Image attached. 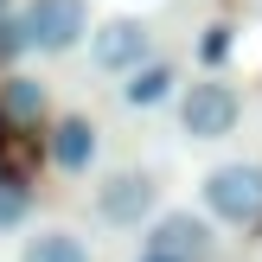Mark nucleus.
I'll use <instances>...</instances> for the list:
<instances>
[{
    "instance_id": "9d476101",
    "label": "nucleus",
    "mask_w": 262,
    "mask_h": 262,
    "mask_svg": "<svg viewBox=\"0 0 262 262\" xmlns=\"http://www.w3.org/2000/svg\"><path fill=\"white\" fill-rule=\"evenodd\" d=\"M38 109H45V90L26 83V77H13V83H7V115H13V122H32Z\"/></svg>"
},
{
    "instance_id": "ddd939ff",
    "label": "nucleus",
    "mask_w": 262,
    "mask_h": 262,
    "mask_svg": "<svg viewBox=\"0 0 262 262\" xmlns=\"http://www.w3.org/2000/svg\"><path fill=\"white\" fill-rule=\"evenodd\" d=\"M141 262H173V256H141Z\"/></svg>"
},
{
    "instance_id": "7ed1b4c3",
    "label": "nucleus",
    "mask_w": 262,
    "mask_h": 262,
    "mask_svg": "<svg viewBox=\"0 0 262 262\" xmlns=\"http://www.w3.org/2000/svg\"><path fill=\"white\" fill-rule=\"evenodd\" d=\"M26 45H38V51H71L77 38H83V26H90V7L83 0H26Z\"/></svg>"
},
{
    "instance_id": "6e6552de",
    "label": "nucleus",
    "mask_w": 262,
    "mask_h": 262,
    "mask_svg": "<svg viewBox=\"0 0 262 262\" xmlns=\"http://www.w3.org/2000/svg\"><path fill=\"white\" fill-rule=\"evenodd\" d=\"M166 90H173V64H141V71H128L122 102H128V109H154Z\"/></svg>"
},
{
    "instance_id": "39448f33",
    "label": "nucleus",
    "mask_w": 262,
    "mask_h": 262,
    "mask_svg": "<svg viewBox=\"0 0 262 262\" xmlns=\"http://www.w3.org/2000/svg\"><path fill=\"white\" fill-rule=\"evenodd\" d=\"M211 250V224L192 211H160L147 230V256H173V262H199Z\"/></svg>"
},
{
    "instance_id": "f03ea898",
    "label": "nucleus",
    "mask_w": 262,
    "mask_h": 262,
    "mask_svg": "<svg viewBox=\"0 0 262 262\" xmlns=\"http://www.w3.org/2000/svg\"><path fill=\"white\" fill-rule=\"evenodd\" d=\"M179 128L192 141H224L237 128V90L217 83V77H199V83L179 96Z\"/></svg>"
},
{
    "instance_id": "9b49d317",
    "label": "nucleus",
    "mask_w": 262,
    "mask_h": 262,
    "mask_svg": "<svg viewBox=\"0 0 262 262\" xmlns=\"http://www.w3.org/2000/svg\"><path fill=\"white\" fill-rule=\"evenodd\" d=\"M19 217H26V186L0 173V230H7V224H19Z\"/></svg>"
},
{
    "instance_id": "f257e3e1",
    "label": "nucleus",
    "mask_w": 262,
    "mask_h": 262,
    "mask_svg": "<svg viewBox=\"0 0 262 262\" xmlns=\"http://www.w3.org/2000/svg\"><path fill=\"white\" fill-rule=\"evenodd\" d=\"M205 211L224 224H256L262 217V166L256 160H230L205 173Z\"/></svg>"
},
{
    "instance_id": "0eeeda50",
    "label": "nucleus",
    "mask_w": 262,
    "mask_h": 262,
    "mask_svg": "<svg viewBox=\"0 0 262 262\" xmlns=\"http://www.w3.org/2000/svg\"><path fill=\"white\" fill-rule=\"evenodd\" d=\"M51 160H58L64 173H83V166L96 160V128L77 122V115H71V122H58V135H51Z\"/></svg>"
},
{
    "instance_id": "1a4fd4ad",
    "label": "nucleus",
    "mask_w": 262,
    "mask_h": 262,
    "mask_svg": "<svg viewBox=\"0 0 262 262\" xmlns=\"http://www.w3.org/2000/svg\"><path fill=\"white\" fill-rule=\"evenodd\" d=\"M19 262H90V250L71 237V230H38V237L26 243Z\"/></svg>"
},
{
    "instance_id": "f8f14e48",
    "label": "nucleus",
    "mask_w": 262,
    "mask_h": 262,
    "mask_svg": "<svg viewBox=\"0 0 262 262\" xmlns=\"http://www.w3.org/2000/svg\"><path fill=\"white\" fill-rule=\"evenodd\" d=\"M19 45H26V19H0V64H7Z\"/></svg>"
},
{
    "instance_id": "20e7f679",
    "label": "nucleus",
    "mask_w": 262,
    "mask_h": 262,
    "mask_svg": "<svg viewBox=\"0 0 262 262\" xmlns=\"http://www.w3.org/2000/svg\"><path fill=\"white\" fill-rule=\"evenodd\" d=\"M154 199H160V186H154V173H109L96 186V217L102 224H141V217H154Z\"/></svg>"
},
{
    "instance_id": "423d86ee",
    "label": "nucleus",
    "mask_w": 262,
    "mask_h": 262,
    "mask_svg": "<svg viewBox=\"0 0 262 262\" xmlns=\"http://www.w3.org/2000/svg\"><path fill=\"white\" fill-rule=\"evenodd\" d=\"M90 58H96V71H141L147 64V26L141 19H109L90 38Z\"/></svg>"
}]
</instances>
